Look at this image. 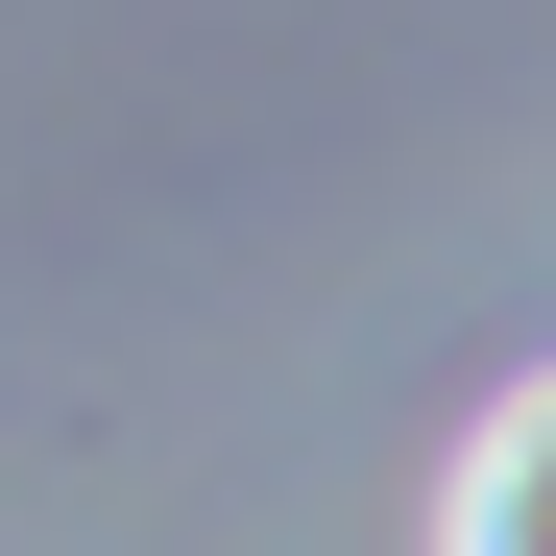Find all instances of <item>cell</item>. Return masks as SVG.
<instances>
[{"mask_svg": "<svg viewBox=\"0 0 556 556\" xmlns=\"http://www.w3.org/2000/svg\"><path fill=\"white\" fill-rule=\"evenodd\" d=\"M459 532H484V556H556V363L459 435Z\"/></svg>", "mask_w": 556, "mask_h": 556, "instance_id": "cell-1", "label": "cell"}]
</instances>
